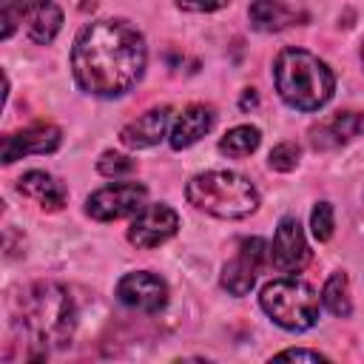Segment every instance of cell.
I'll return each instance as SVG.
<instances>
[{"instance_id":"obj_1","label":"cell","mask_w":364,"mask_h":364,"mask_svg":"<svg viewBox=\"0 0 364 364\" xmlns=\"http://www.w3.org/2000/svg\"><path fill=\"white\" fill-rule=\"evenodd\" d=\"M148 46L142 31L125 17L85 23L71 46V74L80 91L114 100L128 94L145 74Z\"/></svg>"},{"instance_id":"obj_2","label":"cell","mask_w":364,"mask_h":364,"mask_svg":"<svg viewBox=\"0 0 364 364\" xmlns=\"http://www.w3.org/2000/svg\"><path fill=\"white\" fill-rule=\"evenodd\" d=\"M273 85L284 105L296 111H321L336 91L330 65L307 48H282L273 60Z\"/></svg>"},{"instance_id":"obj_3","label":"cell","mask_w":364,"mask_h":364,"mask_svg":"<svg viewBox=\"0 0 364 364\" xmlns=\"http://www.w3.org/2000/svg\"><path fill=\"white\" fill-rule=\"evenodd\" d=\"M20 327L23 333L46 347H65L77 327V307L71 293L57 282H37L23 290L20 301Z\"/></svg>"},{"instance_id":"obj_4","label":"cell","mask_w":364,"mask_h":364,"mask_svg":"<svg viewBox=\"0 0 364 364\" xmlns=\"http://www.w3.org/2000/svg\"><path fill=\"white\" fill-rule=\"evenodd\" d=\"M185 196L196 210L210 213L216 219H230V222L247 219L250 213L259 210L256 185L247 176L225 168H213L191 176L185 185Z\"/></svg>"},{"instance_id":"obj_5","label":"cell","mask_w":364,"mask_h":364,"mask_svg":"<svg viewBox=\"0 0 364 364\" xmlns=\"http://www.w3.org/2000/svg\"><path fill=\"white\" fill-rule=\"evenodd\" d=\"M259 304L267 313V318L282 330L304 333L318 324L321 296L313 290V284H307L296 273H284L262 287Z\"/></svg>"},{"instance_id":"obj_6","label":"cell","mask_w":364,"mask_h":364,"mask_svg":"<svg viewBox=\"0 0 364 364\" xmlns=\"http://www.w3.org/2000/svg\"><path fill=\"white\" fill-rule=\"evenodd\" d=\"M264 264H270V242H264L262 236L242 239L236 253L225 262L219 282L230 296H247Z\"/></svg>"},{"instance_id":"obj_7","label":"cell","mask_w":364,"mask_h":364,"mask_svg":"<svg viewBox=\"0 0 364 364\" xmlns=\"http://www.w3.org/2000/svg\"><path fill=\"white\" fill-rule=\"evenodd\" d=\"M179 230V213L165 202H145L128 225V242L139 250H154L173 239Z\"/></svg>"},{"instance_id":"obj_8","label":"cell","mask_w":364,"mask_h":364,"mask_svg":"<svg viewBox=\"0 0 364 364\" xmlns=\"http://www.w3.org/2000/svg\"><path fill=\"white\" fill-rule=\"evenodd\" d=\"M148 202V188L139 182H111L85 199V213L97 222H117L134 216Z\"/></svg>"},{"instance_id":"obj_9","label":"cell","mask_w":364,"mask_h":364,"mask_svg":"<svg viewBox=\"0 0 364 364\" xmlns=\"http://www.w3.org/2000/svg\"><path fill=\"white\" fill-rule=\"evenodd\" d=\"M310 262V245L296 216H282L270 242V264L279 273H301Z\"/></svg>"},{"instance_id":"obj_10","label":"cell","mask_w":364,"mask_h":364,"mask_svg":"<svg viewBox=\"0 0 364 364\" xmlns=\"http://www.w3.org/2000/svg\"><path fill=\"white\" fill-rule=\"evenodd\" d=\"M117 299L128 310L159 313L168 304V284L151 270H131L117 282Z\"/></svg>"},{"instance_id":"obj_11","label":"cell","mask_w":364,"mask_h":364,"mask_svg":"<svg viewBox=\"0 0 364 364\" xmlns=\"http://www.w3.org/2000/svg\"><path fill=\"white\" fill-rule=\"evenodd\" d=\"M60 145H63V131L57 125L31 122V125L3 136L0 159H3V165H11V162H17L23 156H31V154H54Z\"/></svg>"},{"instance_id":"obj_12","label":"cell","mask_w":364,"mask_h":364,"mask_svg":"<svg viewBox=\"0 0 364 364\" xmlns=\"http://www.w3.org/2000/svg\"><path fill=\"white\" fill-rule=\"evenodd\" d=\"M216 125V111L205 102H191L185 105L173 122H171V131H168V142L173 151H182V148H191L196 145L205 134H210V128Z\"/></svg>"},{"instance_id":"obj_13","label":"cell","mask_w":364,"mask_h":364,"mask_svg":"<svg viewBox=\"0 0 364 364\" xmlns=\"http://www.w3.org/2000/svg\"><path fill=\"white\" fill-rule=\"evenodd\" d=\"M171 131V108L159 105V108H148L145 114H139L136 119H131L122 131L119 139L125 148L131 151H142V148H154L159 145Z\"/></svg>"},{"instance_id":"obj_14","label":"cell","mask_w":364,"mask_h":364,"mask_svg":"<svg viewBox=\"0 0 364 364\" xmlns=\"http://www.w3.org/2000/svg\"><path fill=\"white\" fill-rule=\"evenodd\" d=\"M26 37L37 46H48L63 28V9L54 0H26L23 26Z\"/></svg>"},{"instance_id":"obj_15","label":"cell","mask_w":364,"mask_h":364,"mask_svg":"<svg viewBox=\"0 0 364 364\" xmlns=\"http://www.w3.org/2000/svg\"><path fill=\"white\" fill-rule=\"evenodd\" d=\"M361 134H364V114L344 111V114H336V117L318 122L310 131V142L316 151H330V148H338V145H344Z\"/></svg>"},{"instance_id":"obj_16","label":"cell","mask_w":364,"mask_h":364,"mask_svg":"<svg viewBox=\"0 0 364 364\" xmlns=\"http://www.w3.org/2000/svg\"><path fill=\"white\" fill-rule=\"evenodd\" d=\"M17 191L34 199L43 210H60L68 202V188L48 171H26L17 179Z\"/></svg>"},{"instance_id":"obj_17","label":"cell","mask_w":364,"mask_h":364,"mask_svg":"<svg viewBox=\"0 0 364 364\" xmlns=\"http://www.w3.org/2000/svg\"><path fill=\"white\" fill-rule=\"evenodd\" d=\"M247 20L256 31L276 34L296 23V9L287 6L284 0H253L247 9Z\"/></svg>"},{"instance_id":"obj_18","label":"cell","mask_w":364,"mask_h":364,"mask_svg":"<svg viewBox=\"0 0 364 364\" xmlns=\"http://www.w3.org/2000/svg\"><path fill=\"white\" fill-rule=\"evenodd\" d=\"M321 304L338 316V318H347L353 313V299H350V279L344 270H336L327 276L324 287H321Z\"/></svg>"},{"instance_id":"obj_19","label":"cell","mask_w":364,"mask_h":364,"mask_svg":"<svg viewBox=\"0 0 364 364\" xmlns=\"http://www.w3.org/2000/svg\"><path fill=\"white\" fill-rule=\"evenodd\" d=\"M262 142V131L256 125H233L222 139H219V154L230 156V159H242L250 156Z\"/></svg>"},{"instance_id":"obj_20","label":"cell","mask_w":364,"mask_h":364,"mask_svg":"<svg viewBox=\"0 0 364 364\" xmlns=\"http://www.w3.org/2000/svg\"><path fill=\"white\" fill-rule=\"evenodd\" d=\"M310 230L318 242H327L333 239V230H336V213H333V205L327 199L316 202L313 210H310Z\"/></svg>"},{"instance_id":"obj_21","label":"cell","mask_w":364,"mask_h":364,"mask_svg":"<svg viewBox=\"0 0 364 364\" xmlns=\"http://www.w3.org/2000/svg\"><path fill=\"white\" fill-rule=\"evenodd\" d=\"M97 171L108 179H119V176H131L136 171V162L125 154H117V151H105L100 159H97Z\"/></svg>"},{"instance_id":"obj_22","label":"cell","mask_w":364,"mask_h":364,"mask_svg":"<svg viewBox=\"0 0 364 364\" xmlns=\"http://www.w3.org/2000/svg\"><path fill=\"white\" fill-rule=\"evenodd\" d=\"M299 159H301V148H299L296 142H279V145L270 151L267 165H270L273 171H279V173H290V171L299 165Z\"/></svg>"},{"instance_id":"obj_23","label":"cell","mask_w":364,"mask_h":364,"mask_svg":"<svg viewBox=\"0 0 364 364\" xmlns=\"http://www.w3.org/2000/svg\"><path fill=\"white\" fill-rule=\"evenodd\" d=\"M23 9H26V0H3L0 6V23H3V40H9L20 26H23Z\"/></svg>"},{"instance_id":"obj_24","label":"cell","mask_w":364,"mask_h":364,"mask_svg":"<svg viewBox=\"0 0 364 364\" xmlns=\"http://www.w3.org/2000/svg\"><path fill=\"white\" fill-rule=\"evenodd\" d=\"M230 0H176L179 9L185 11H193V14H210V11H219L225 9Z\"/></svg>"},{"instance_id":"obj_25","label":"cell","mask_w":364,"mask_h":364,"mask_svg":"<svg viewBox=\"0 0 364 364\" xmlns=\"http://www.w3.org/2000/svg\"><path fill=\"white\" fill-rule=\"evenodd\" d=\"M273 358H293V361H327V355H324V353H318V350H301V347H296V350H282V353H276Z\"/></svg>"},{"instance_id":"obj_26","label":"cell","mask_w":364,"mask_h":364,"mask_svg":"<svg viewBox=\"0 0 364 364\" xmlns=\"http://www.w3.org/2000/svg\"><path fill=\"white\" fill-rule=\"evenodd\" d=\"M242 108H247V105H256V94H253V88H247L245 91V97H242V102H239Z\"/></svg>"},{"instance_id":"obj_27","label":"cell","mask_w":364,"mask_h":364,"mask_svg":"<svg viewBox=\"0 0 364 364\" xmlns=\"http://www.w3.org/2000/svg\"><path fill=\"white\" fill-rule=\"evenodd\" d=\"M361 65H364V46H361Z\"/></svg>"}]
</instances>
